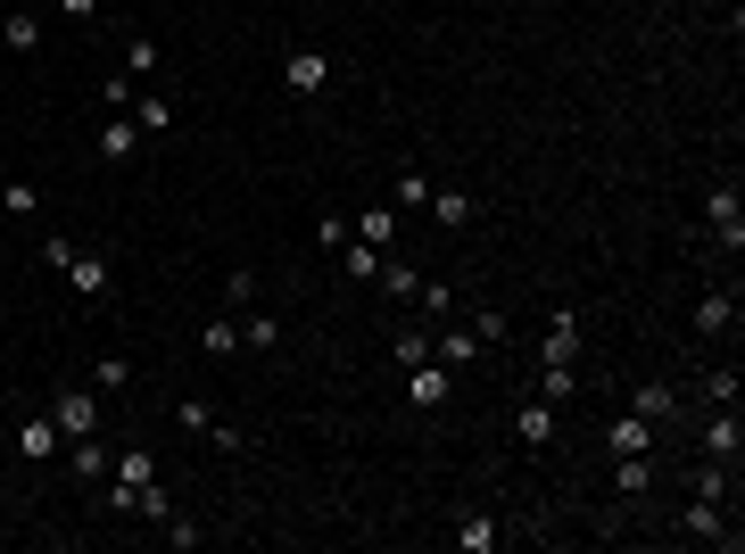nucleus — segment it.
Returning a JSON list of instances; mask_svg holds the SVG:
<instances>
[{
	"label": "nucleus",
	"mask_w": 745,
	"mask_h": 554,
	"mask_svg": "<svg viewBox=\"0 0 745 554\" xmlns=\"http://www.w3.org/2000/svg\"><path fill=\"white\" fill-rule=\"evenodd\" d=\"M630 414H646V423H671V414H679V397H671L663 381H646V389H630Z\"/></svg>",
	"instance_id": "nucleus-20"
},
{
	"label": "nucleus",
	"mask_w": 745,
	"mask_h": 554,
	"mask_svg": "<svg viewBox=\"0 0 745 554\" xmlns=\"http://www.w3.org/2000/svg\"><path fill=\"white\" fill-rule=\"evenodd\" d=\"M67 472H74V481H108V472H116V455L100 447V430H83V439H67Z\"/></svg>",
	"instance_id": "nucleus-7"
},
{
	"label": "nucleus",
	"mask_w": 745,
	"mask_h": 554,
	"mask_svg": "<svg viewBox=\"0 0 745 554\" xmlns=\"http://www.w3.org/2000/svg\"><path fill=\"white\" fill-rule=\"evenodd\" d=\"M18 455L25 463H50L58 455V423H50V414H25V423H18Z\"/></svg>",
	"instance_id": "nucleus-9"
},
{
	"label": "nucleus",
	"mask_w": 745,
	"mask_h": 554,
	"mask_svg": "<svg viewBox=\"0 0 745 554\" xmlns=\"http://www.w3.org/2000/svg\"><path fill=\"white\" fill-rule=\"evenodd\" d=\"M472 332H481V348H505V339H514V323H505L497 307H481V314H472Z\"/></svg>",
	"instance_id": "nucleus-28"
},
{
	"label": "nucleus",
	"mask_w": 745,
	"mask_h": 554,
	"mask_svg": "<svg viewBox=\"0 0 745 554\" xmlns=\"http://www.w3.org/2000/svg\"><path fill=\"white\" fill-rule=\"evenodd\" d=\"M174 423H183L191 439H207V430H216V414H207V397H183V406H174Z\"/></svg>",
	"instance_id": "nucleus-30"
},
{
	"label": "nucleus",
	"mask_w": 745,
	"mask_h": 554,
	"mask_svg": "<svg viewBox=\"0 0 745 554\" xmlns=\"http://www.w3.org/2000/svg\"><path fill=\"white\" fill-rule=\"evenodd\" d=\"M50 423H58V439H83V430H100V397L58 389V397H50Z\"/></svg>",
	"instance_id": "nucleus-6"
},
{
	"label": "nucleus",
	"mask_w": 745,
	"mask_h": 554,
	"mask_svg": "<svg viewBox=\"0 0 745 554\" xmlns=\"http://www.w3.org/2000/svg\"><path fill=\"white\" fill-rule=\"evenodd\" d=\"M282 83H290V92H298V100H316V92H323V83H332V58H323V50H316V42H298V50H290V58H282Z\"/></svg>",
	"instance_id": "nucleus-5"
},
{
	"label": "nucleus",
	"mask_w": 745,
	"mask_h": 554,
	"mask_svg": "<svg viewBox=\"0 0 745 554\" xmlns=\"http://www.w3.org/2000/svg\"><path fill=\"white\" fill-rule=\"evenodd\" d=\"M572 389H580V372H572V365H539V397H547V406H563Z\"/></svg>",
	"instance_id": "nucleus-24"
},
{
	"label": "nucleus",
	"mask_w": 745,
	"mask_h": 554,
	"mask_svg": "<svg viewBox=\"0 0 745 554\" xmlns=\"http://www.w3.org/2000/svg\"><path fill=\"white\" fill-rule=\"evenodd\" d=\"M737 447H745V430H737V406H721L704 423V455H721V463H737Z\"/></svg>",
	"instance_id": "nucleus-11"
},
{
	"label": "nucleus",
	"mask_w": 745,
	"mask_h": 554,
	"mask_svg": "<svg viewBox=\"0 0 745 554\" xmlns=\"http://www.w3.org/2000/svg\"><path fill=\"white\" fill-rule=\"evenodd\" d=\"M704 223H712V241H721L729 257L745 249V207H737V183H721V191L704 199Z\"/></svg>",
	"instance_id": "nucleus-4"
},
{
	"label": "nucleus",
	"mask_w": 745,
	"mask_h": 554,
	"mask_svg": "<svg viewBox=\"0 0 745 554\" xmlns=\"http://www.w3.org/2000/svg\"><path fill=\"white\" fill-rule=\"evenodd\" d=\"M423 356H431V339H423V332H398V372L423 365Z\"/></svg>",
	"instance_id": "nucleus-37"
},
{
	"label": "nucleus",
	"mask_w": 745,
	"mask_h": 554,
	"mask_svg": "<svg viewBox=\"0 0 745 554\" xmlns=\"http://www.w3.org/2000/svg\"><path fill=\"white\" fill-rule=\"evenodd\" d=\"M356 241H365V249H390L398 241V207H365V216H356Z\"/></svg>",
	"instance_id": "nucleus-18"
},
{
	"label": "nucleus",
	"mask_w": 745,
	"mask_h": 554,
	"mask_svg": "<svg viewBox=\"0 0 745 554\" xmlns=\"http://www.w3.org/2000/svg\"><path fill=\"white\" fill-rule=\"evenodd\" d=\"M431 216H439L447 232H465V223H472V199H465V191H431Z\"/></svg>",
	"instance_id": "nucleus-22"
},
{
	"label": "nucleus",
	"mask_w": 745,
	"mask_h": 554,
	"mask_svg": "<svg viewBox=\"0 0 745 554\" xmlns=\"http://www.w3.org/2000/svg\"><path fill=\"white\" fill-rule=\"evenodd\" d=\"M241 348L274 356V348H282V323H274V314H249V323H241Z\"/></svg>",
	"instance_id": "nucleus-23"
},
{
	"label": "nucleus",
	"mask_w": 745,
	"mask_h": 554,
	"mask_svg": "<svg viewBox=\"0 0 745 554\" xmlns=\"http://www.w3.org/2000/svg\"><path fill=\"white\" fill-rule=\"evenodd\" d=\"M431 356H439L447 372H465V365H481V332H439V339H431Z\"/></svg>",
	"instance_id": "nucleus-12"
},
{
	"label": "nucleus",
	"mask_w": 745,
	"mask_h": 554,
	"mask_svg": "<svg viewBox=\"0 0 745 554\" xmlns=\"http://www.w3.org/2000/svg\"><path fill=\"white\" fill-rule=\"evenodd\" d=\"M729 323H737V298H729V290H704V298H696V332H712V339H721Z\"/></svg>",
	"instance_id": "nucleus-15"
},
{
	"label": "nucleus",
	"mask_w": 745,
	"mask_h": 554,
	"mask_svg": "<svg viewBox=\"0 0 745 554\" xmlns=\"http://www.w3.org/2000/svg\"><path fill=\"white\" fill-rule=\"evenodd\" d=\"M149 481H158V455H149V447H125L116 472H108V513H133V497H141Z\"/></svg>",
	"instance_id": "nucleus-1"
},
{
	"label": "nucleus",
	"mask_w": 745,
	"mask_h": 554,
	"mask_svg": "<svg viewBox=\"0 0 745 554\" xmlns=\"http://www.w3.org/2000/svg\"><path fill=\"white\" fill-rule=\"evenodd\" d=\"M167 513H174V497H167V488H158V481H149L141 497H133V521H167Z\"/></svg>",
	"instance_id": "nucleus-29"
},
{
	"label": "nucleus",
	"mask_w": 745,
	"mask_h": 554,
	"mask_svg": "<svg viewBox=\"0 0 745 554\" xmlns=\"http://www.w3.org/2000/svg\"><path fill=\"white\" fill-rule=\"evenodd\" d=\"M447 397H456V372L439 365V356H423V365H406V406H447Z\"/></svg>",
	"instance_id": "nucleus-3"
},
{
	"label": "nucleus",
	"mask_w": 745,
	"mask_h": 554,
	"mask_svg": "<svg viewBox=\"0 0 745 554\" xmlns=\"http://www.w3.org/2000/svg\"><path fill=\"white\" fill-rule=\"evenodd\" d=\"M514 430H522V447H547V439H555V406H547V397H530V406L514 414Z\"/></svg>",
	"instance_id": "nucleus-16"
},
{
	"label": "nucleus",
	"mask_w": 745,
	"mask_h": 554,
	"mask_svg": "<svg viewBox=\"0 0 745 554\" xmlns=\"http://www.w3.org/2000/svg\"><path fill=\"white\" fill-rule=\"evenodd\" d=\"M340 274H356V281H373V274H381V249H365V241H348V249H340Z\"/></svg>",
	"instance_id": "nucleus-25"
},
{
	"label": "nucleus",
	"mask_w": 745,
	"mask_h": 554,
	"mask_svg": "<svg viewBox=\"0 0 745 554\" xmlns=\"http://www.w3.org/2000/svg\"><path fill=\"white\" fill-rule=\"evenodd\" d=\"M605 439H614V455H654V423H646V414H621Z\"/></svg>",
	"instance_id": "nucleus-14"
},
{
	"label": "nucleus",
	"mask_w": 745,
	"mask_h": 554,
	"mask_svg": "<svg viewBox=\"0 0 745 554\" xmlns=\"http://www.w3.org/2000/svg\"><path fill=\"white\" fill-rule=\"evenodd\" d=\"M348 241H356V223H348V216H323V223H316V249H332V257H340Z\"/></svg>",
	"instance_id": "nucleus-31"
},
{
	"label": "nucleus",
	"mask_w": 745,
	"mask_h": 554,
	"mask_svg": "<svg viewBox=\"0 0 745 554\" xmlns=\"http://www.w3.org/2000/svg\"><path fill=\"white\" fill-rule=\"evenodd\" d=\"M497 521H489V513H465V521H456V546H465V554H497Z\"/></svg>",
	"instance_id": "nucleus-17"
},
{
	"label": "nucleus",
	"mask_w": 745,
	"mask_h": 554,
	"mask_svg": "<svg viewBox=\"0 0 745 554\" xmlns=\"http://www.w3.org/2000/svg\"><path fill=\"white\" fill-rule=\"evenodd\" d=\"M696 497H712V505L729 497V472H721V463H704V472H696Z\"/></svg>",
	"instance_id": "nucleus-36"
},
{
	"label": "nucleus",
	"mask_w": 745,
	"mask_h": 554,
	"mask_svg": "<svg viewBox=\"0 0 745 554\" xmlns=\"http://www.w3.org/2000/svg\"><path fill=\"white\" fill-rule=\"evenodd\" d=\"M92 381H100V389H133V365H125V356H100Z\"/></svg>",
	"instance_id": "nucleus-34"
},
{
	"label": "nucleus",
	"mask_w": 745,
	"mask_h": 554,
	"mask_svg": "<svg viewBox=\"0 0 745 554\" xmlns=\"http://www.w3.org/2000/svg\"><path fill=\"white\" fill-rule=\"evenodd\" d=\"M0 42H9V50H42V18L34 9H9V18H0Z\"/></svg>",
	"instance_id": "nucleus-19"
},
{
	"label": "nucleus",
	"mask_w": 745,
	"mask_h": 554,
	"mask_svg": "<svg viewBox=\"0 0 745 554\" xmlns=\"http://www.w3.org/2000/svg\"><path fill=\"white\" fill-rule=\"evenodd\" d=\"M50 265L67 274V290H74V298H100V290H108V257H92V249L50 241Z\"/></svg>",
	"instance_id": "nucleus-2"
},
{
	"label": "nucleus",
	"mask_w": 745,
	"mask_h": 554,
	"mask_svg": "<svg viewBox=\"0 0 745 554\" xmlns=\"http://www.w3.org/2000/svg\"><path fill=\"white\" fill-rule=\"evenodd\" d=\"M100 9H108V0H100Z\"/></svg>",
	"instance_id": "nucleus-39"
},
{
	"label": "nucleus",
	"mask_w": 745,
	"mask_h": 554,
	"mask_svg": "<svg viewBox=\"0 0 745 554\" xmlns=\"http://www.w3.org/2000/svg\"><path fill=\"white\" fill-rule=\"evenodd\" d=\"M398 207H431V174L423 166H398Z\"/></svg>",
	"instance_id": "nucleus-27"
},
{
	"label": "nucleus",
	"mask_w": 745,
	"mask_h": 554,
	"mask_svg": "<svg viewBox=\"0 0 745 554\" xmlns=\"http://www.w3.org/2000/svg\"><path fill=\"white\" fill-rule=\"evenodd\" d=\"M539 356H547V365H580V314H572V307H563V314H555V323H547V339H539Z\"/></svg>",
	"instance_id": "nucleus-8"
},
{
	"label": "nucleus",
	"mask_w": 745,
	"mask_h": 554,
	"mask_svg": "<svg viewBox=\"0 0 745 554\" xmlns=\"http://www.w3.org/2000/svg\"><path fill=\"white\" fill-rule=\"evenodd\" d=\"M0 207H9V216H34L42 191H34V183H0Z\"/></svg>",
	"instance_id": "nucleus-33"
},
{
	"label": "nucleus",
	"mask_w": 745,
	"mask_h": 554,
	"mask_svg": "<svg viewBox=\"0 0 745 554\" xmlns=\"http://www.w3.org/2000/svg\"><path fill=\"white\" fill-rule=\"evenodd\" d=\"M481 9H489V0H481Z\"/></svg>",
	"instance_id": "nucleus-40"
},
{
	"label": "nucleus",
	"mask_w": 745,
	"mask_h": 554,
	"mask_svg": "<svg viewBox=\"0 0 745 554\" xmlns=\"http://www.w3.org/2000/svg\"><path fill=\"white\" fill-rule=\"evenodd\" d=\"M133 125H141V132H167L174 108H167V100H141V108H133Z\"/></svg>",
	"instance_id": "nucleus-35"
},
{
	"label": "nucleus",
	"mask_w": 745,
	"mask_h": 554,
	"mask_svg": "<svg viewBox=\"0 0 745 554\" xmlns=\"http://www.w3.org/2000/svg\"><path fill=\"white\" fill-rule=\"evenodd\" d=\"M614 481H621V497H638V488L654 481V455H621V463H614Z\"/></svg>",
	"instance_id": "nucleus-26"
},
{
	"label": "nucleus",
	"mask_w": 745,
	"mask_h": 554,
	"mask_svg": "<svg viewBox=\"0 0 745 554\" xmlns=\"http://www.w3.org/2000/svg\"><path fill=\"white\" fill-rule=\"evenodd\" d=\"M373 281H381L390 298H414V290H423V274H414L406 257H381V274H373Z\"/></svg>",
	"instance_id": "nucleus-21"
},
{
	"label": "nucleus",
	"mask_w": 745,
	"mask_h": 554,
	"mask_svg": "<svg viewBox=\"0 0 745 554\" xmlns=\"http://www.w3.org/2000/svg\"><path fill=\"white\" fill-rule=\"evenodd\" d=\"M133 141H141V132H133V116H108V125L92 132V149L108 158V166H125V158H133Z\"/></svg>",
	"instance_id": "nucleus-13"
},
{
	"label": "nucleus",
	"mask_w": 745,
	"mask_h": 554,
	"mask_svg": "<svg viewBox=\"0 0 745 554\" xmlns=\"http://www.w3.org/2000/svg\"><path fill=\"white\" fill-rule=\"evenodd\" d=\"M199 348H207V356H232V348H241V323H207Z\"/></svg>",
	"instance_id": "nucleus-32"
},
{
	"label": "nucleus",
	"mask_w": 745,
	"mask_h": 554,
	"mask_svg": "<svg viewBox=\"0 0 745 554\" xmlns=\"http://www.w3.org/2000/svg\"><path fill=\"white\" fill-rule=\"evenodd\" d=\"M688 538H704V546H737V530L721 521V505H712V497L688 505Z\"/></svg>",
	"instance_id": "nucleus-10"
},
{
	"label": "nucleus",
	"mask_w": 745,
	"mask_h": 554,
	"mask_svg": "<svg viewBox=\"0 0 745 554\" xmlns=\"http://www.w3.org/2000/svg\"><path fill=\"white\" fill-rule=\"evenodd\" d=\"M92 9H100V0H67V18H92Z\"/></svg>",
	"instance_id": "nucleus-38"
}]
</instances>
